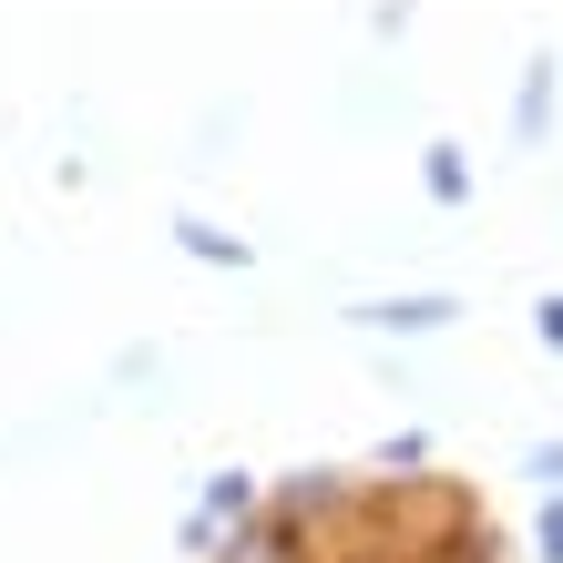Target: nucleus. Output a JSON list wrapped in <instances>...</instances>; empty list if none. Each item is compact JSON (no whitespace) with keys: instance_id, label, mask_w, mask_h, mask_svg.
Returning <instances> with one entry per match:
<instances>
[{"instance_id":"obj_1","label":"nucleus","mask_w":563,"mask_h":563,"mask_svg":"<svg viewBox=\"0 0 563 563\" xmlns=\"http://www.w3.org/2000/svg\"><path fill=\"white\" fill-rule=\"evenodd\" d=\"M358 318H369V328H400V339H410V328H441V318H451V297H389V308H358Z\"/></svg>"},{"instance_id":"obj_2","label":"nucleus","mask_w":563,"mask_h":563,"mask_svg":"<svg viewBox=\"0 0 563 563\" xmlns=\"http://www.w3.org/2000/svg\"><path fill=\"white\" fill-rule=\"evenodd\" d=\"M543 123H553V73H543V62H533V73H522V103H512V134H522V144H533V134H543Z\"/></svg>"},{"instance_id":"obj_3","label":"nucleus","mask_w":563,"mask_h":563,"mask_svg":"<svg viewBox=\"0 0 563 563\" xmlns=\"http://www.w3.org/2000/svg\"><path fill=\"white\" fill-rule=\"evenodd\" d=\"M420 185H430V195H441V206H451V195H472V164H461L451 144H430V164H420Z\"/></svg>"},{"instance_id":"obj_4","label":"nucleus","mask_w":563,"mask_h":563,"mask_svg":"<svg viewBox=\"0 0 563 563\" xmlns=\"http://www.w3.org/2000/svg\"><path fill=\"white\" fill-rule=\"evenodd\" d=\"M543 563H563V503L543 512Z\"/></svg>"},{"instance_id":"obj_5","label":"nucleus","mask_w":563,"mask_h":563,"mask_svg":"<svg viewBox=\"0 0 563 563\" xmlns=\"http://www.w3.org/2000/svg\"><path fill=\"white\" fill-rule=\"evenodd\" d=\"M533 482H563V441H553V451H533Z\"/></svg>"},{"instance_id":"obj_6","label":"nucleus","mask_w":563,"mask_h":563,"mask_svg":"<svg viewBox=\"0 0 563 563\" xmlns=\"http://www.w3.org/2000/svg\"><path fill=\"white\" fill-rule=\"evenodd\" d=\"M543 339H553V349H563V297H543Z\"/></svg>"}]
</instances>
